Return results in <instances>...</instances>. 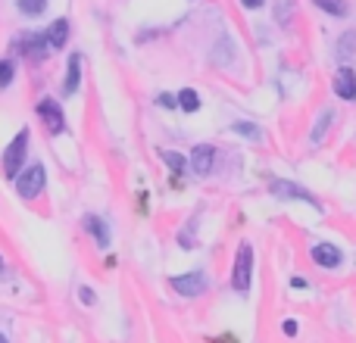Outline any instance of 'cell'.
<instances>
[{"mask_svg":"<svg viewBox=\"0 0 356 343\" xmlns=\"http://www.w3.org/2000/svg\"><path fill=\"white\" fill-rule=\"evenodd\" d=\"M16 78V62L13 60H0V87H10Z\"/></svg>","mask_w":356,"mask_h":343,"instance_id":"obj_18","label":"cell"},{"mask_svg":"<svg viewBox=\"0 0 356 343\" xmlns=\"http://www.w3.org/2000/svg\"><path fill=\"white\" fill-rule=\"evenodd\" d=\"M47 6H50V0H16V10L22 12V16H29V19L44 16Z\"/></svg>","mask_w":356,"mask_h":343,"instance_id":"obj_14","label":"cell"},{"mask_svg":"<svg viewBox=\"0 0 356 343\" xmlns=\"http://www.w3.org/2000/svg\"><path fill=\"white\" fill-rule=\"evenodd\" d=\"M44 184H47V172H44L41 162H31V166H25L22 172H19L16 194L22 196V200H35V196H41Z\"/></svg>","mask_w":356,"mask_h":343,"instance_id":"obj_3","label":"cell"},{"mask_svg":"<svg viewBox=\"0 0 356 343\" xmlns=\"http://www.w3.org/2000/svg\"><path fill=\"white\" fill-rule=\"evenodd\" d=\"M291 287H294V290H307L309 281H307V278H291Z\"/></svg>","mask_w":356,"mask_h":343,"instance_id":"obj_24","label":"cell"},{"mask_svg":"<svg viewBox=\"0 0 356 343\" xmlns=\"http://www.w3.org/2000/svg\"><path fill=\"white\" fill-rule=\"evenodd\" d=\"M85 231L94 237V244L100 246V250H106L110 246V225H106L100 215H85Z\"/></svg>","mask_w":356,"mask_h":343,"instance_id":"obj_12","label":"cell"},{"mask_svg":"<svg viewBox=\"0 0 356 343\" xmlns=\"http://www.w3.org/2000/svg\"><path fill=\"white\" fill-rule=\"evenodd\" d=\"M178 110L197 112V110H200V94H197L194 87H184V91H178Z\"/></svg>","mask_w":356,"mask_h":343,"instance_id":"obj_15","label":"cell"},{"mask_svg":"<svg viewBox=\"0 0 356 343\" xmlns=\"http://www.w3.org/2000/svg\"><path fill=\"white\" fill-rule=\"evenodd\" d=\"M35 112H38V119L44 122V128H47L50 135H63V131H66V112H63L60 100L41 97L38 106H35Z\"/></svg>","mask_w":356,"mask_h":343,"instance_id":"obj_4","label":"cell"},{"mask_svg":"<svg viewBox=\"0 0 356 343\" xmlns=\"http://www.w3.org/2000/svg\"><path fill=\"white\" fill-rule=\"evenodd\" d=\"M0 343H10V340H6V334H0Z\"/></svg>","mask_w":356,"mask_h":343,"instance_id":"obj_27","label":"cell"},{"mask_svg":"<svg viewBox=\"0 0 356 343\" xmlns=\"http://www.w3.org/2000/svg\"><path fill=\"white\" fill-rule=\"evenodd\" d=\"M282 331L288 334V337H297V319H284L282 321Z\"/></svg>","mask_w":356,"mask_h":343,"instance_id":"obj_22","label":"cell"},{"mask_svg":"<svg viewBox=\"0 0 356 343\" xmlns=\"http://www.w3.org/2000/svg\"><path fill=\"white\" fill-rule=\"evenodd\" d=\"M263 3H266V0H241V6H244V10H259Z\"/></svg>","mask_w":356,"mask_h":343,"instance_id":"obj_25","label":"cell"},{"mask_svg":"<svg viewBox=\"0 0 356 343\" xmlns=\"http://www.w3.org/2000/svg\"><path fill=\"white\" fill-rule=\"evenodd\" d=\"M81 87V53H72L66 62V78H63V94L75 97Z\"/></svg>","mask_w":356,"mask_h":343,"instance_id":"obj_10","label":"cell"},{"mask_svg":"<svg viewBox=\"0 0 356 343\" xmlns=\"http://www.w3.org/2000/svg\"><path fill=\"white\" fill-rule=\"evenodd\" d=\"M213 162H216V147L213 144H197L194 153H191L188 166L194 175H209L213 172Z\"/></svg>","mask_w":356,"mask_h":343,"instance_id":"obj_8","label":"cell"},{"mask_svg":"<svg viewBox=\"0 0 356 343\" xmlns=\"http://www.w3.org/2000/svg\"><path fill=\"white\" fill-rule=\"evenodd\" d=\"M309 253H313V262L319 265V269H338L341 259H344L334 244H316Z\"/></svg>","mask_w":356,"mask_h":343,"instance_id":"obj_11","label":"cell"},{"mask_svg":"<svg viewBox=\"0 0 356 343\" xmlns=\"http://www.w3.org/2000/svg\"><path fill=\"white\" fill-rule=\"evenodd\" d=\"M269 190H272V196H278V200H300V203H309L316 212H322V203L316 200L307 187H300V184H294V181L275 178V181H269Z\"/></svg>","mask_w":356,"mask_h":343,"instance_id":"obj_5","label":"cell"},{"mask_svg":"<svg viewBox=\"0 0 356 343\" xmlns=\"http://www.w3.org/2000/svg\"><path fill=\"white\" fill-rule=\"evenodd\" d=\"M79 296H81V303H85V306H94V290L91 287H79Z\"/></svg>","mask_w":356,"mask_h":343,"instance_id":"obj_23","label":"cell"},{"mask_svg":"<svg viewBox=\"0 0 356 343\" xmlns=\"http://www.w3.org/2000/svg\"><path fill=\"white\" fill-rule=\"evenodd\" d=\"M25 153H29V128L16 131V137L6 144V150H3V175L6 178H13V181L19 178V172L25 166Z\"/></svg>","mask_w":356,"mask_h":343,"instance_id":"obj_2","label":"cell"},{"mask_svg":"<svg viewBox=\"0 0 356 343\" xmlns=\"http://www.w3.org/2000/svg\"><path fill=\"white\" fill-rule=\"evenodd\" d=\"M16 50L22 56H29V60L41 62L44 56L50 53V41H47V35H44V31H22V35L16 37Z\"/></svg>","mask_w":356,"mask_h":343,"instance_id":"obj_7","label":"cell"},{"mask_svg":"<svg viewBox=\"0 0 356 343\" xmlns=\"http://www.w3.org/2000/svg\"><path fill=\"white\" fill-rule=\"evenodd\" d=\"M44 35H47V41H50V50H63L69 44V19H54Z\"/></svg>","mask_w":356,"mask_h":343,"instance_id":"obj_13","label":"cell"},{"mask_svg":"<svg viewBox=\"0 0 356 343\" xmlns=\"http://www.w3.org/2000/svg\"><path fill=\"white\" fill-rule=\"evenodd\" d=\"M6 275H10V271H6V262H3V256H0V281H6Z\"/></svg>","mask_w":356,"mask_h":343,"instance_id":"obj_26","label":"cell"},{"mask_svg":"<svg viewBox=\"0 0 356 343\" xmlns=\"http://www.w3.org/2000/svg\"><path fill=\"white\" fill-rule=\"evenodd\" d=\"M250 284H253V246L238 244V253H234V265H232V287L238 294H250Z\"/></svg>","mask_w":356,"mask_h":343,"instance_id":"obj_1","label":"cell"},{"mask_svg":"<svg viewBox=\"0 0 356 343\" xmlns=\"http://www.w3.org/2000/svg\"><path fill=\"white\" fill-rule=\"evenodd\" d=\"M169 284H172V290H175L178 296H184V300H194V296H200L203 290L209 287L207 275H203L200 269H194V271H184V275L169 278Z\"/></svg>","mask_w":356,"mask_h":343,"instance_id":"obj_6","label":"cell"},{"mask_svg":"<svg viewBox=\"0 0 356 343\" xmlns=\"http://www.w3.org/2000/svg\"><path fill=\"white\" fill-rule=\"evenodd\" d=\"M232 131H234V135H244V137H253V141H259V128H257V125H250V122H234Z\"/></svg>","mask_w":356,"mask_h":343,"instance_id":"obj_20","label":"cell"},{"mask_svg":"<svg viewBox=\"0 0 356 343\" xmlns=\"http://www.w3.org/2000/svg\"><path fill=\"white\" fill-rule=\"evenodd\" d=\"M332 119H334L332 110L322 112V116L316 119V128L309 131V141H313V144H322V137H325V131H328V125H332Z\"/></svg>","mask_w":356,"mask_h":343,"instance_id":"obj_16","label":"cell"},{"mask_svg":"<svg viewBox=\"0 0 356 343\" xmlns=\"http://www.w3.org/2000/svg\"><path fill=\"white\" fill-rule=\"evenodd\" d=\"M160 160L166 162L169 172H175V175H181V172L188 169V160H184L181 153H175V150H163V153H160Z\"/></svg>","mask_w":356,"mask_h":343,"instance_id":"obj_17","label":"cell"},{"mask_svg":"<svg viewBox=\"0 0 356 343\" xmlns=\"http://www.w3.org/2000/svg\"><path fill=\"white\" fill-rule=\"evenodd\" d=\"M156 106H163V110H175L178 94H156Z\"/></svg>","mask_w":356,"mask_h":343,"instance_id":"obj_21","label":"cell"},{"mask_svg":"<svg viewBox=\"0 0 356 343\" xmlns=\"http://www.w3.org/2000/svg\"><path fill=\"white\" fill-rule=\"evenodd\" d=\"M316 6H322L332 16H347V3L344 0H316Z\"/></svg>","mask_w":356,"mask_h":343,"instance_id":"obj_19","label":"cell"},{"mask_svg":"<svg viewBox=\"0 0 356 343\" xmlns=\"http://www.w3.org/2000/svg\"><path fill=\"white\" fill-rule=\"evenodd\" d=\"M334 94L341 100H356V72L350 66H341L334 72Z\"/></svg>","mask_w":356,"mask_h":343,"instance_id":"obj_9","label":"cell"}]
</instances>
